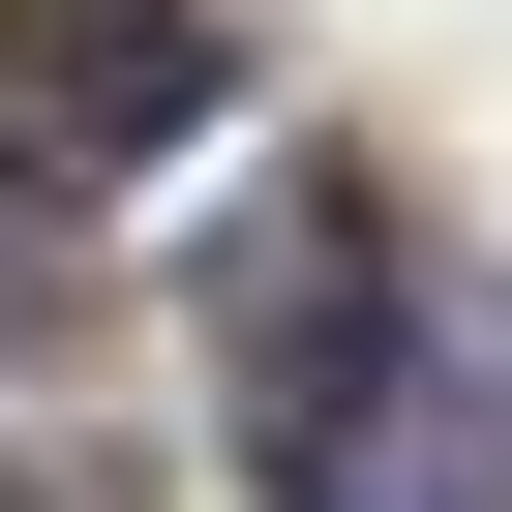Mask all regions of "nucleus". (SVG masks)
Segmentation results:
<instances>
[{"label": "nucleus", "instance_id": "1", "mask_svg": "<svg viewBox=\"0 0 512 512\" xmlns=\"http://www.w3.org/2000/svg\"><path fill=\"white\" fill-rule=\"evenodd\" d=\"M392 362H422L392 181H362V151H302L272 211L211 241V422H241V482H272V512H362V452H392Z\"/></svg>", "mask_w": 512, "mask_h": 512}, {"label": "nucleus", "instance_id": "2", "mask_svg": "<svg viewBox=\"0 0 512 512\" xmlns=\"http://www.w3.org/2000/svg\"><path fill=\"white\" fill-rule=\"evenodd\" d=\"M241 0H0V211H121L151 151H211Z\"/></svg>", "mask_w": 512, "mask_h": 512}, {"label": "nucleus", "instance_id": "3", "mask_svg": "<svg viewBox=\"0 0 512 512\" xmlns=\"http://www.w3.org/2000/svg\"><path fill=\"white\" fill-rule=\"evenodd\" d=\"M0 512H61V452H0Z\"/></svg>", "mask_w": 512, "mask_h": 512}]
</instances>
